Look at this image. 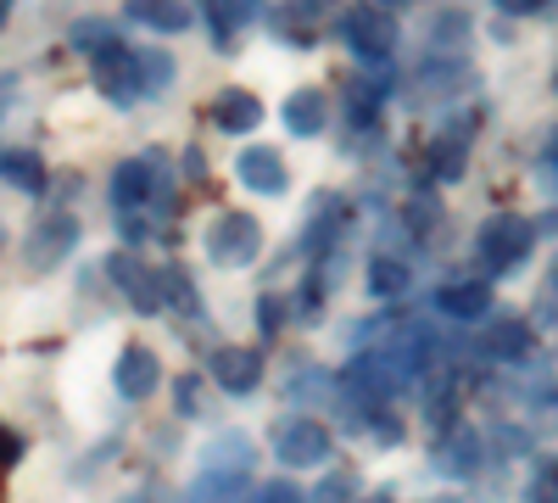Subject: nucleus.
Returning <instances> with one entry per match:
<instances>
[{
	"label": "nucleus",
	"instance_id": "1",
	"mask_svg": "<svg viewBox=\"0 0 558 503\" xmlns=\"http://www.w3.org/2000/svg\"><path fill=\"white\" fill-rule=\"evenodd\" d=\"M252 436L246 431H218L207 447H202V470L191 481V503H235L246 492V476H252Z\"/></svg>",
	"mask_w": 558,
	"mask_h": 503
},
{
	"label": "nucleus",
	"instance_id": "2",
	"mask_svg": "<svg viewBox=\"0 0 558 503\" xmlns=\"http://www.w3.org/2000/svg\"><path fill=\"white\" fill-rule=\"evenodd\" d=\"M536 247V224L520 218V213H497L486 218L481 230H475V258L486 274H508V268H520Z\"/></svg>",
	"mask_w": 558,
	"mask_h": 503
},
{
	"label": "nucleus",
	"instance_id": "3",
	"mask_svg": "<svg viewBox=\"0 0 558 503\" xmlns=\"http://www.w3.org/2000/svg\"><path fill=\"white\" fill-rule=\"evenodd\" d=\"M330 426L324 420H307V415H286L274 426V459L291 465V470H307V465H324L330 459Z\"/></svg>",
	"mask_w": 558,
	"mask_h": 503
},
{
	"label": "nucleus",
	"instance_id": "4",
	"mask_svg": "<svg viewBox=\"0 0 558 503\" xmlns=\"http://www.w3.org/2000/svg\"><path fill=\"white\" fill-rule=\"evenodd\" d=\"M263 252V224L252 213H218L213 230H207V258L223 268H246Z\"/></svg>",
	"mask_w": 558,
	"mask_h": 503
},
{
	"label": "nucleus",
	"instance_id": "5",
	"mask_svg": "<svg viewBox=\"0 0 558 503\" xmlns=\"http://www.w3.org/2000/svg\"><path fill=\"white\" fill-rule=\"evenodd\" d=\"M89 73H96V89L112 101V107H134L140 96H146V68H140V51L134 45H112L107 57L89 62Z\"/></svg>",
	"mask_w": 558,
	"mask_h": 503
},
{
	"label": "nucleus",
	"instance_id": "6",
	"mask_svg": "<svg viewBox=\"0 0 558 503\" xmlns=\"http://www.w3.org/2000/svg\"><path fill=\"white\" fill-rule=\"evenodd\" d=\"M341 39L352 45L363 62H391V51H397V12H386V7H352L341 17Z\"/></svg>",
	"mask_w": 558,
	"mask_h": 503
},
{
	"label": "nucleus",
	"instance_id": "7",
	"mask_svg": "<svg viewBox=\"0 0 558 503\" xmlns=\"http://www.w3.org/2000/svg\"><path fill=\"white\" fill-rule=\"evenodd\" d=\"M73 247H78V218L73 213H45L34 230L23 236V263L34 274H51L57 263H68Z\"/></svg>",
	"mask_w": 558,
	"mask_h": 503
},
{
	"label": "nucleus",
	"instance_id": "8",
	"mask_svg": "<svg viewBox=\"0 0 558 503\" xmlns=\"http://www.w3.org/2000/svg\"><path fill=\"white\" fill-rule=\"evenodd\" d=\"M470 84H475V68H470V62H463L458 51H436V57L418 62L413 96H418V101H452V96H463Z\"/></svg>",
	"mask_w": 558,
	"mask_h": 503
},
{
	"label": "nucleus",
	"instance_id": "9",
	"mask_svg": "<svg viewBox=\"0 0 558 503\" xmlns=\"http://www.w3.org/2000/svg\"><path fill=\"white\" fill-rule=\"evenodd\" d=\"M107 274H112V286L140 308V313H157L168 297H162V268H146L134 252H112L107 258Z\"/></svg>",
	"mask_w": 558,
	"mask_h": 503
},
{
	"label": "nucleus",
	"instance_id": "10",
	"mask_svg": "<svg viewBox=\"0 0 558 503\" xmlns=\"http://www.w3.org/2000/svg\"><path fill=\"white\" fill-rule=\"evenodd\" d=\"M112 381H118V392H123L129 403H140V397H151V392H157L162 363H157V352H151V347L129 342V347L118 352V363H112Z\"/></svg>",
	"mask_w": 558,
	"mask_h": 503
},
{
	"label": "nucleus",
	"instance_id": "11",
	"mask_svg": "<svg viewBox=\"0 0 558 503\" xmlns=\"http://www.w3.org/2000/svg\"><path fill=\"white\" fill-rule=\"evenodd\" d=\"M140 202H157V163L151 157H129L112 168V207L123 218H134Z\"/></svg>",
	"mask_w": 558,
	"mask_h": 503
},
{
	"label": "nucleus",
	"instance_id": "12",
	"mask_svg": "<svg viewBox=\"0 0 558 503\" xmlns=\"http://www.w3.org/2000/svg\"><path fill=\"white\" fill-rule=\"evenodd\" d=\"M207 370H213V381H218L229 397H246V392H257V381H263V352H252V347H218Z\"/></svg>",
	"mask_w": 558,
	"mask_h": 503
},
{
	"label": "nucleus",
	"instance_id": "13",
	"mask_svg": "<svg viewBox=\"0 0 558 503\" xmlns=\"http://www.w3.org/2000/svg\"><path fill=\"white\" fill-rule=\"evenodd\" d=\"M481 352L497 358V363H520L531 352V325H525V319H514V313L481 319Z\"/></svg>",
	"mask_w": 558,
	"mask_h": 503
},
{
	"label": "nucleus",
	"instance_id": "14",
	"mask_svg": "<svg viewBox=\"0 0 558 503\" xmlns=\"http://www.w3.org/2000/svg\"><path fill=\"white\" fill-rule=\"evenodd\" d=\"M235 179L246 191H257V196H279L286 191V157H279L274 146H246L235 157Z\"/></svg>",
	"mask_w": 558,
	"mask_h": 503
},
{
	"label": "nucleus",
	"instance_id": "15",
	"mask_svg": "<svg viewBox=\"0 0 558 503\" xmlns=\"http://www.w3.org/2000/svg\"><path fill=\"white\" fill-rule=\"evenodd\" d=\"M441 476H452V481H463V476H475L481 470V431H470V426H452V431H441V442H436V459H430Z\"/></svg>",
	"mask_w": 558,
	"mask_h": 503
},
{
	"label": "nucleus",
	"instance_id": "16",
	"mask_svg": "<svg viewBox=\"0 0 558 503\" xmlns=\"http://www.w3.org/2000/svg\"><path fill=\"white\" fill-rule=\"evenodd\" d=\"M436 308L447 313V319H492V280H452V286H441L436 291Z\"/></svg>",
	"mask_w": 558,
	"mask_h": 503
},
{
	"label": "nucleus",
	"instance_id": "17",
	"mask_svg": "<svg viewBox=\"0 0 558 503\" xmlns=\"http://www.w3.org/2000/svg\"><path fill=\"white\" fill-rule=\"evenodd\" d=\"M324 123H330V101H324L318 89H291L286 96V129L296 134V141L324 134Z\"/></svg>",
	"mask_w": 558,
	"mask_h": 503
},
{
	"label": "nucleus",
	"instance_id": "18",
	"mask_svg": "<svg viewBox=\"0 0 558 503\" xmlns=\"http://www.w3.org/2000/svg\"><path fill=\"white\" fill-rule=\"evenodd\" d=\"M213 123L229 129V134H252L263 123V101L246 96V89H223V96L213 101Z\"/></svg>",
	"mask_w": 558,
	"mask_h": 503
},
{
	"label": "nucleus",
	"instance_id": "19",
	"mask_svg": "<svg viewBox=\"0 0 558 503\" xmlns=\"http://www.w3.org/2000/svg\"><path fill=\"white\" fill-rule=\"evenodd\" d=\"M129 17H134V23H146V28H157V34H184V28L196 23V12H191V7H179V0H157V7H151V0H134Z\"/></svg>",
	"mask_w": 558,
	"mask_h": 503
},
{
	"label": "nucleus",
	"instance_id": "20",
	"mask_svg": "<svg viewBox=\"0 0 558 503\" xmlns=\"http://www.w3.org/2000/svg\"><path fill=\"white\" fill-rule=\"evenodd\" d=\"M257 12L252 7H235V0H218V7H202V23L213 28V45L218 51H229V45H235V28H246Z\"/></svg>",
	"mask_w": 558,
	"mask_h": 503
},
{
	"label": "nucleus",
	"instance_id": "21",
	"mask_svg": "<svg viewBox=\"0 0 558 503\" xmlns=\"http://www.w3.org/2000/svg\"><path fill=\"white\" fill-rule=\"evenodd\" d=\"M463 152H470V129H441L430 146V173L436 179H458L463 173Z\"/></svg>",
	"mask_w": 558,
	"mask_h": 503
},
{
	"label": "nucleus",
	"instance_id": "22",
	"mask_svg": "<svg viewBox=\"0 0 558 503\" xmlns=\"http://www.w3.org/2000/svg\"><path fill=\"white\" fill-rule=\"evenodd\" d=\"M68 39H73V51H84L89 62L107 57L112 45H118V34H112V23H107V17H78V23L68 28Z\"/></svg>",
	"mask_w": 558,
	"mask_h": 503
},
{
	"label": "nucleus",
	"instance_id": "23",
	"mask_svg": "<svg viewBox=\"0 0 558 503\" xmlns=\"http://www.w3.org/2000/svg\"><path fill=\"white\" fill-rule=\"evenodd\" d=\"M7 185L17 196H39L45 191V163L34 152H7Z\"/></svg>",
	"mask_w": 558,
	"mask_h": 503
},
{
	"label": "nucleus",
	"instance_id": "24",
	"mask_svg": "<svg viewBox=\"0 0 558 503\" xmlns=\"http://www.w3.org/2000/svg\"><path fill=\"white\" fill-rule=\"evenodd\" d=\"M162 297L184 313V319H202V297H196V286H191V274H184L179 263H168L162 268Z\"/></svg>",
	"mask_w": 558,
	"mask_h": 503
},
{
	"label": "nucleus",
	"instance_id": "25",
	"mask_svg": "<svg viewBox=\"0 0 558 503\" xmlns=\"http://www.w3.org/2000/svg\"><path fill=\"white\" fill-rule=\"evenodd\" d=\"M408 280H413V274L397 258H375V263H368V291H375V297H402Z\"/></svg>",
	"mask_w": 558,
	"mask_h": 503
},
{
	"label": "nucleus",
	"instance_id": "26",
	"mask_svg": "<svg viewBox=\"0 0 558 503\" xmlns=\"http://www.w3.org/2000/svg\"><path fill=\"white\" fill-rule=\"evenodd\" d=\"M352 492H357V476H352V470H336V476L318 481L313 503H352Z\"/></svg>",
	"mask_w": 558,
	"mask_h": 503
},
{
	"label": "nucleus",
	"instance_id": "27",
	"mask_svg": "<svg viewBox=\"0 0 558 503\" xmlns=\"http://www.w3.org/2000/svg\"><path fill=\"white\" fill-rule=\"evenodd\" d=\"M140 68H146V89L173 84V57L168 51H140Z\"/></svg>",
	"mask_w": 558,
	"mask_h": 503
},
{
	"label": "nucleus",
	"instance_id": "28",
	"mask_svg": "<svg viewBox=\"0 0 558 503\" xmlns=\"http://www.w3.org/2000/svg\"><path fill=\"white\" fill-rule=\"evenodd\" d=\"M173 403H179L184 420H196V415H202V381H196V375H179V381H173Z\"/></svg>",
	"mask_w": 558,
	"mask_h": 503
},
{
	"label": "nucleus",
	"instance_id": "29",
	"mask_svg": "<svg viewBox=\"0 0 558 503\" xmlns=\"http://www.w3.org/2000/svg\"><path fill=\"white\" fill-rule=\"evenodd\" d=\"M257 503H313L296 481H268L263 492H257Z\"/></svg>",
	"mask_w": 558,
	"mask_h": 503
},
{
	"label": "nucleus",
	"instance_id": "30",
	"mask_svg": "<svg viewBox=\"0 0 558 503\" xmlns=\"http://www.w3.org/2000/svg\"><path fill=\"white\" fill-rule=\"evenodd\" d=\"M368 436H380V442H402V426L386 415V408H375V415H368V426H363Z\"/></svg>",
	"mask_w": 558,
	"mask_h": 503
},
{
	"label": "nucleus",
	"instance_id": "31",
	"mask_svg": "<svg viewBox=\"0 0 558 503\" xmlns=\"http://www.w3.org/2000/svg\"><path fill=\"white\" fill-rule=\"evenodd\" d=\"M257 313H263V331H279V325H286V297L268 291V297L257 302Z\"/></svg>",
	"mask_w": 558,
	"mask_h": 503
},
{
	"label": "nucleus",
	"instance_id": "32",
	"mask_svg": "<svg viewBox=\"0 0 558 503\" xmlns=\"http://www.w3.org/2000/svg\"><path fill=\"white\" fill-rule=\"evenodd\" d=\"M536 408H542L547 426H558V386H542V392H536Z\"/></svg>",
	"mask_w": 558,
	"mask_h": 503
},
{
	"label": "nucleus",
	"instance_id": "33",
	"mask_svg": "<svg viewBox=\"0 0 558 503\" xmlns=\"http://www.w3.org/2000/svg\"><path fill=\"white\" fill-rule=\"evenodd\" d=\"M23 459V436L17 431H7V465H17Z\"/></svg>",
	"mask_w": 558,
	"mask_h": 503
},
{
	"label": "nucleus",
	"instance_id": "34",
	"mask_svg": "<svg viewBox=\"0 0 558 503\" xmlns=\"http://www.w3.org/2000/svg\"><path fill=\"white\" fill-rule=\"evenodd\" d=\"M542 230H553V236H558V213H547V218H542Z\"/></svg>",
	"mask_w": 558,
	"mask_h": 503
},
{
	"label": "nucleus",
	"instance_id": "35",
	"mask_svg": "<svg viewBox=\"0 0 558 503\" xmlns=\"http://www.w3.org/2000/svg\"><path fill=\"white\" fill-rule=\"evenodd\" d=\"M547 163H558V129H553V146H547Z\"/></svg>",
	"mask_w": 558,
	"mask_h": 503
},
{
	"label": "nucleus",
	"instance_id": "36",
	"mask_svg": "<svg viewBox=\"0 0 558 503\" xmlns=\"http://www.w3.org/2000/svg\"><path fill=\"white\" fill-rule=\"evenodd\" d=\"M547 291H553V297H558V263H553V280H547Z\"/></svg>",
	"mask_w": 558,
	"mask_h": 503
},
{
	"label": "nucleus",
	"instance_id": "37",
	"mask_svg": "<svg viewBox=\"0 0 558 503\" xmlns=\"http://www.w3.org/2000/svg\"><path fill=\"white\" fill-rule=\"evenodd\" d=\"M368 503H391V498H368Z\"/></svg>",
	"mask_w": 558,
	"mask_h": 503
},
{
	"label": "nucleus",
	"instance_id": "38",
	"mask_svg": "<svg viewBox=\"0 0 558 503\" xmlns=\"http://www.w3.org/2000/svg\"><path fill=\"white\" fill-rule=\"evenodd\" d=\"M525 503H536V498H525Z\"/></svg>",
	"mask_w": 558,
	"mask_h": 503
}]
</instances>
